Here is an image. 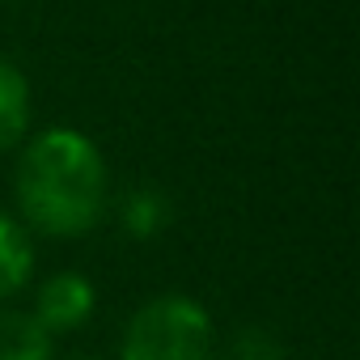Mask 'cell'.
I'll list each match as a JSON object with an SVG mask.
<instances>
[{
  "mask_svg": "<svg viewBox=\"0 0 360 360\" xmlns=\"http://www.w3.org/2000/svg\"><path fill=\"white\" fill-rule=\"evenodd\" d=\"M13 169L18 221L51 242L89 238L110 212V165L81 127L56 123L22 140Z\"/></svg>",
  "mask_w": 360,
  "mask_h": 360,
  "instance_id": "1",
  "label": "cell"
},
{
  "mask_svg": "<svg viewBox=\"0 0 360 360\" xmlns=\"http://www.w3.org/2000/svg\"><path fill=\"white\" fill-rule=\"evenodd\" d=\"M212 314L187 292L148 297L119 335V360H212Z\"/></svg>",
  "mask_w": 360,
  "mask_h": 360,
  "instance_id": "2",
  "label": "cell"
},
{
  "mask_svg": "<svg viewBox=\"0 0 360 360\" xmlns=\"http://www.w3.org/2000/svg\"><path fill=\"white\" fill-rule=\"evenodd\" d=\"M94 309H98V288L81 271H56V276H47L39 284V292H34V305H30L34 322L51 339L81 330L94 318Z\"/></svg>",
  "mask_w": 360,
  "mask_h": 360,
  "instance_id": "3",
  "label": "cell"
},
{
  "mask_svg": "<svg viewBox=\"0 0 360 360\" xmlns=\"http://www.w3.org/2000/svg\"><path fill=\"white\" fill-rule=\"evenodd\" d=\"M30 119H34L30 77L9 56H0V157L22 148V140L30 136Z\"/></svg>",
  "mask_w": 360,
  "mask_h": 360,
  "instance_id": "4",
  "label": "cell"
},
{
  "mask_svg": "<svg viewBox=\"0 0 360 360\" xmlns=\"http://www.w3.org/2000/svg\"><path fill=\"white\" fill-rule=\"evenodd\" d=\"M115 217H119V229H123L127 238H136V242H153V238H161V233L169 229V221H174V204H169V195H165L161 187H153V183H136V187H127V191L119 195Z\"/></svg>",
  "mask_w": 360,
  "mask_h": 360,
  "instance_id": "5",
  "label": "cell"
},
{
  "mask_svg": "<svg viewBox=\"0 0 360 360\" xmlns=\"http://www.w3.org/2000/svg\"><path fill=\"white\" fill-rule=\"evenodd\" d=\"M34 280V233L0 208V301L18 297Z\"/></svg>",
  "mask_w": 360,
  "mask_h": 360,
  "instance_id": "6",
  "label": "cell"
},
{
  "mask_svg": "<svg viewBox=\"0 0 360 360\" xmlns=\"http://www.w3.org/2000/svg\"><path fill=\"white\" fill-rule=\"evenodd\" d=\"M56 339L30 309H0V360H51Z\"/></svg>",
  "mask_w": 360,
  "mask_h": 360,
  "instance_id": "7",
  "label": "cell"
},
{
  "mask_svg": "<svg viewBox=\"0 0 360 360\" xmlns=\"http://www.w3.org/2000/svg\"><path fill=\"white\" fill-rule=\"evenodd\" d=\"M225 360H292V356H288V347H284L271 330L246 326V330H238V335L229 339Z\"/></svg>",
  "mask_w": 360,
  "mask_h": 360,
  "instance_id": "8",
  "label": "cell"
},
{
  "mask_svg": "<svg viewBox=\"0 0 360 360\" xmlns=\"http://www.w3.org/2000/svg\"><path fill=\"white\" fill-rule=\"evenodd\" d=\"M68 360H98V356H68Z\"/></svg>",
  "mask_w": 360,
  "mask_h": 360,
  "instance_id": "9",
  "label": "cell"
}]
</instances>
